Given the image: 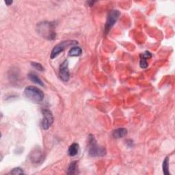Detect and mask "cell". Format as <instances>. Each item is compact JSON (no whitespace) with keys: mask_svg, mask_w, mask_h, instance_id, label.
<instances>
[{"mask_svg":"<svg viewBox=\"0 0 175 175\" xmlns=\"http://www.w3.org/2000/svg\"><path fill=\"white\" fill-rule=\"evenodd\" d=\"M55 23L53 22H40L36 27V30L39 34L47 40H54L56 37L55 32Z\"/></svg>","mask_w":175,"mask_h":175,"instance_id":"obj_1","label":"cell"},{"mask_svg":"<svg viewBox=\"0 0 175 175\" xmlns=\"http://www.w3.org/2000/svg\"><path fill=\"white\" fill-rule=\"evenodd\" d=\"M88 152L91 157H103L107 152L105 148L98 145L93 135H90L88 137Z\"/></svg>","mask_w":175,"mask_h":175,"instance_id":"obj_2","label":"cell"},{"mask_svg":"<svg viewBox=\"0 0 175 175\" xmlns=\"http://www.w3.org/2000/svg\"><path fill=\"white\" fill-rule=\"evenodd\" d=\"M24 94L26 97L37 102L41 101L44 97L43 92L40 88L32 85L25 88Z\"/></svg>","mask_w":175,"mask_h":175,"instance_id":"obj_3","label":"cell"},{"mask_svg":"<svg viewBox=\"0 0 175 175\" xmlns=\"http://www.w3.org/2000/svg\"><path fill=\"white\" fill-rule=\"evenodd\" d=\"M78 42L76 41V40H64V41L58 43L52 49L51 53V58L54 59L56 58L59 54H61L62 51H64L66 48L70 46L75 45Z\"/></svg>","mask_w":175,"mask_h":175,"instance_id":"obj_4","label":"cell"},{"mask_svg":"<svg viewBox=\"0 0 175 175\" xmlns=\"http://www.w3.org/2000/svg\"><path fill=\"white\" fill-rule=\"evenodd\" d=\"M120 14H121V13L117 10H111L109 13L108 15H107L106 23V26H105L106 33H107L110 31L111 28H112L114 25L116 23V22L118 20V18L119 16H120Z\"/></svg>","mask_w":175,"mask_h":175,"instance_id":"obj_5","label":"cell"},{"mask_svg":"<svg viewBox=\"0 0 175 175\" xmlns=\"http://www.w3.org/2000/svg\"><path fill=\"white\" fill-rule=\"evenodd\" d=\"M42 114L43 116V121L41 122V126L43 129L47 130L49 129L54 122V116L51 111L49 110H43Z\"/></svg>","mask_w":175,"mask_h":175,"instance_id":"obj_6","label":"cell"},{"mask_svg":"<svg viewBox=\"0 0 175 175\" xmlns=\"http://www.w3.org/2000/svg\"><path fill=\"white\" fill-rule=\"evenodd\" d=\"M59 77L65 82L69 80L70 73L69 70V62L67 60H64L59 66Z\"/></svg>","mask_w":175,"mask_h":175,"instance_id":"obj_7","label":"cell"},{"mask_svg":"<svg viewBox=\"0 0 175 175\" xmlns=\"http://www.w3.org/2000/svg\"><path fill=\"white\" fill-rule=\"evenodd\" d=\"M152 54L148 51H145L143 54L140 55V66L142 69H146L148 67V62L147 59L151 58Z\"/></svg>","mask_w":175,"mask_h":175,"instance_id":"obj_8","label":"cell"},{"mask_svg":"<svg viewBox=\"0 0 175 175\" xmlns=\"http://www.w3.org/2000/svg\"><path fill=\"white\" fill-rule=\"evenodd\" d=\"M127 134V130L125 128H118L114 130L112 133V136L114 138H122Z\"/></svg>","mask_w":175,"mask_h":175,"instance_id":"obj_9","label":"cell"},{"mask_svg":"<svg viewBox=\"0 0 175 175\" xmlns=\"http://www.w3.org/2000/svg\"><path fill=\"white\" fill-rule=\"evenodd\" d=\"M79 144L77 143H73L70 145L69 148L68 154L70 157H75V156H76L78 154V152H79Z\"/></svg>","mask_w":175,"mask_h":175,"instance_id":"obj_10","label":"cell"},{"mask_svg":"<svg viewBox=\"0 0 175 175\" xmlns=\"http://www.w3.org/2000/svg\"><path fill=\"white\" fill-rule=\"evenodd\" d=\"M82 54V49H81L80 47H73L69 51V56L71 57H77L80 56Z\"/></svg>","mask_w":175,"mask_h":175,"instance_id":"obj_11","label":"cell"},{"mask_svg":"<svg viewBox=\"0 0 175 175\" xmlns=\"http://www.w3.org/2000/svg\"><path fill=\"white\" fill-rule=\"evenodd\" d=\"M28 78L29 79V80H31L32 82H33L34 84H36L38 85H42L43 86L44 84L42 81V80L40 79V78L37 76L35 73H30L28 74Z\"/></svg>","mask_w":175,"mask_h":175,"instance_id":"obj_12","label":"cell"},{"mask_svg":"<svg viewBox=\"0 0 175 175\" xmlns=\"http://www.w3.org/2000/svg\"><path fill=\"white\" fill-rule=\"evenodd\" d=\"M77 162L74 161L70 163L68 171H67V174H78V167H77Z\"/></svg>","mask_w":175,"mask_h":175,"instance_id":"obj_13","label":"cell"},{"mask_svg":"<svg viewBox=\"0 0 175 175\" xmlns=\"http://www.w3.org/2000/svg\"><path fill=\"white\" fill-rule=\"evenodd\" d=\"M163 172L166 175H170L169 172V158L166 157L163 162Z\"/></svg>","mask_w":175,"mask_h":175,"instance_id":"obj_14","label":"cell"},{"mask_svg":"<svg viewBox=\"0 0 175 175\" xmlns=\"http://www.w3.org/2000/svg\"><path fill=\"white\" fill-rule=\"evenodd\" d=\"M32 65L33 67H34L36 70H39V71H43L44 70L43 66L38 62H32Z\"/></svg>","mask_w":175,"mask_h":175,"instance_id":"obj_15","label":"cell"},{"mask_svg":"<svg viewBox=\"0 0 175 175\" xmlns=\"http://www.w3.org/2000/svg\"><path fill=\"white\" fill-rule=\"evenodd\" d=\"M10 174H23V171L20 167H15L12 170V171L10 172Z\"/></svg>","mask_w":175,"mask_h":175,"instance_id":"obj_16","label":"cell"},{"mask_svg":"<svg viewBox=\"0 0 175 175\" xmlns=\"http://www.w3.org/2000/svg\"><path fill=\"white\" fill-rule=\"evenodd\" d=\"M5 3L7 6H10L13 3V1H5Z\"/></svg>","mask_w":175,"mask_h":175,"instance_id":"obj_17","label":"cell"},{"mask_svg":"<svg viewBox=\"0 0 175 175\" xmlns=\"http://www.w3.org/2000/svg\"><path fill=\"white\" fill-rule=\"evenodd\" d=\"M95 3V2H88V5L90 6H93L94 5V3Z\"/></svg>","mask_w":175,"mask_h":175,"instance_id":"obj_18","label":"cell"}]
</instances>
